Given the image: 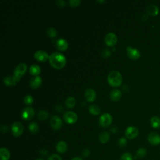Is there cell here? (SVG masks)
<instances>
[{
	"instance_id": "obj_19",
	"label": "cell",
	"mask_w": 160,
	"mask_h": 160,
	"mask_svg": "<svg viewBox=\"0 0 160 160\" xmlns=\"http://www.w3.org/2000/svg\"><path fill=\"white\" fill-rule=\"evenodd\" d=\"M147 13L149 15L155 16L159 13V9L155 4H150L147 7Z\"/></svg>"
},
{
	"instance_id": "obj_37",
	"label": "cell",
	"mask_w": 160,
	"mask_h": 160,
	"mask_svg": "<svg viewBox=\"0 0 160 160\" xmlns=\"http://www.w3.org/2000/svg\"><path fill=\"white\" fill-rule=\"evenodd\" d=\"M90 155L91 151L89 149H87V148H85V149L82 151V155L85 158H88Z\"/></svg>"
},
{
	"instance_id": "obj_6",
	"label": "cell",
	"mask_w": 160,
	"mask_h": 160,
	"mask_svg": "<svg viewBox=\"0 0 160 160\" xmlns=\"http://www.w3.org/2000/svg\"><path fill=\"white\" fill-rule=\"evenodd\" d=\"M124 134H125V136L127 138L133 140L138 136L139 131L138 129L134 126H129L125 130Z\"/></svg>"
},
{
	"instance_id": "obj_14",
	"label": "cell",
	"mask_w": 160,
	"mask_h": 160,
	"mask_svg": "<svg viewBox=\"0 0 160 160\" xmlns=\"http://www.w3.org/2000/svg\"><path fill=\"white\" fill-rule=\"evenodd\" d=\"M55 45L56 48L60 51L66 50L68 47V44L67 43V41L63 38H60L57 39L55 43Z\"/></svg>"
},
{
	"instance_id": "obj_33",
	"label": "cell",
	"mask_w": 160,
	"mask_h": 160,
	"mask_svg": "<svg viewBox=\"0 0 160 160\" xmlns=\"http://www.w3.org/2000/svg\"><path fill=\"white\" fill-rule=\"evenodd\" d=\"M24 103L26 105H30L33 103V98L31 95H26L24 98Z\"/></svg>"
},
{
	"instance_id": "obj_4",
	"label": "cell",
	"mask_w": 160,
	"mask_h": 160,
	"mask_svg": "<svg viewBox=\"0 0 160 160\" xmlns=\"http://www.w3.org/2000/svg\"><path fill=\"white\" fill-rule=\"evenodd\" d=\"M112 122V117L109 113H104L99 119V125L103 128H108Z\"/></svg>"
},
{
	"instance_id": "obj_17",
	"label": "cell",
	"mask_w": 160,
	"mask_h": 160,
	"mask_svg": "<svg viewBox=\"0 0 160 160\" xmlns=\"http://www.w3.org/2000/svg\"><path fill=\"white\" fill-rule=\"evenodd\" d=\"M56 148V150L58 152L63 154L66 152L68 150V145L65 141H60L57 143Z\"/></svg>"
},
{
	"instance_id": "obj_2",
	"label": "cell",
	"mask_w": 160,
	"mask_h": 160,
	"mask_svg": "<svg viewBox=\"0 0 160 160\" xmlns=\"http://www.w3.org/2000/svg\"><path fill=\"white\" fill-rule=\"evenodd\" d=\"M122 80L121 74L117 71H112L108 76V81L112 86H119L121 84Z\"/></svg>"
},
{
	"instance_id": "obj_7",
	"label": "cell",
	"mask_w": 160,
	"mask_h": 160,
	"mask_svg": "<svg viewBox=\"0 0 160 160\" xmlns=\"http://www.w3.org/2000/svg\"><path fill=\"white\" fill-rule=\"evenodd\" d=\"M118 38L114 33H108L104 37V42L109 46H113L116 45Z\"/></svg>"
},
{
	"instance_id": "obj_41",
	"label": "cell",
	"mask_w": 160,
	"mask_h": 160,
	"mask_svg": "<svg viewBox=\"0 0 160 160\" xmlns=\"http://www.w3.org/2000/svg\"><path fill=\"white\" fill-rule=\"evenodd\" d=\"M118 128L116 127H115V126H113V128H111V132L113 133H116L118 132Z\"/></svg>"
},
{
	"instance_id": "obj_21",
	"label": "cell",
	"mask_w": 160,
	"mask_h": 160,
	"mask_svg": "<svg viewBox=\"0 0 160 160\" xmlns=\"http://www.w3.org/2000/svg\"><path fill=\"white\" fill-rule=\"evenodd\" d=\"M110 134L108 132H103L99 135V140L101 143L104 144L110 140Z\"/></svg>"
},
{
	"instance_id": "obj_38",
	"label": "cell",
	"mask_w": 160,
	"mask_h": 160,
	"mask_svg": "<svg viewBox=\"0 0 160 160\" xmlns=\"http://www.w3.org/2000/svg\"><path fill=\"white\" fill-rule=\"evenodd\" d=\"M65 4H66V3H65V1H63V0H58V1H56V4L60 7H64Z\"/></svg>"
},
{
	"instance_id": "obj_15",
	"label": "cell",
	"mask_w": 160,
	"mask_h": 160,
	"mask_svg": "<svg viewBox=\"0 0 160 160\" xmlns=\"http://www.w3.org/2000/svg\"><path fill=\"white\" fill-rule=\"evenodd\" d=\"M85 97L89 102H93L96 98V92L92 88H88L85 92Z\"/></svg>"
},
{
	"instance_id": "obj_40",
	"label": "cell",
	"mask_w": 160,
	"mask_h": 160,
	"mask_svg": "<svg viewBox=\"0 0 160 160\" xmlns=\"http://www.w3.org/2000/svg\"><path fill=\"white\" fill-rule=\"evenodd\" d=\"M1 130L3 133H7L8 130V128L7 125H3L1 127Z\"/></svg>"
},
{
	"instance_id": "obj_42",
	"label": "cell",
	"mask_w": 160,
	"mask_h": 160,
	"mask_svg": "<svg viewBox=\"0 0 160 160\" xmlns=\"http://www.w3.org/2000/svg\"><path fill=\"white\" fill-rule=\"evenodd\" d=\"M72 160H83V159L79 156H76V157H74Z\"/></svg>"
},
{
	"instance_id": "obj_45",
	"label": "cell",
	"mask_w": 160,
	"mask_h": 160,
	"mask_svg": "<svg viewBox=\"0 0 160 160\" xmlns=\"http://www.w3.org/2000/svg\"><path fill=\"white\" fill-rule=\"evenodd\" d=\"M36 160H44V159H42V158H38V159H36Z\"/></svg>"
},
{
	"instance_id": "obj_10",
	"label": "cell",
	"mask_w": 160,
	"mask_h": 160,
	"mask_svg": "<svg viewBox=\"0 0 160 160\" xmlns=\"http://www.w3.org/2000/svg\"><path fill=\"white\" fill-rule=\"evenodd\" d=\"M126 51L128 57L133 60H138L141 56L140 52L138 51V50L133 48L132 46H128L126 48Z\"/></svg>"
},
{
	"instance_id": "obj_35",
	"label": "cell",
	"mask_w": 160,
	"mask_h": 160,
	"mask_svg": "<svg viewBox=\"0 0 160 160\" xmlns=\"http://www.w3.org/2000/svg\"><path fill=\"white\" fill-rule=\"evenodd\" d=\"M102 55L103 58H108L111 55V51L109 49L105 48L102 52Z\"/></svg>"
},
{
	"instance_id": "obj_43",
	"label": "cell",
	"mask_w": 160,
	"mask_h": 160,
	"mask_svg": "<svg viewBox=\"0 0 160 160\" xmlns=\"http://www.w3.org/2000/svg\"><path fill=\"white\" fill-rule=\"evenodd\" d=\"M98 2H99V3H104V2H105V1H99V0H98Z\"/></svg>"
},
{
	"instance_id": "obj_26",
	"label": "cell",
	"mask_w": 160,
	"mask_h": 160,
	"mask_svg": "<svg viewBox=\"0 0 160 160\" xmlns=\"http://www.w3.org/2000/svg\"><path fill=\"white\" fill-rule=\"evenodd\" d=\"M28 128H29V132H30L32 133H33V134H34V133H37L38 132L39 125H38V124L37 122L33 121V122H31L30 124H29Z\"/></svg>"
},
{
	"instance_id": "obj_13",
	"label": "cell",
	"mask_w": 160,
	"mask_h": 160,
	"mask_svg": "<svg viewBox=\"0 0 160 160\" xmlns=\"http://www.w3.org/2000/svg\"><path fill=\"white\" fill-rule=\"evenodd\" d=\"M50 125L55 130L60 129L62 126V121L61 118L57 116H53L50 120Z\"/></svg>"
},
{
	"instance_id": "obj_29",
	"label": "cell",
	"mask_w": 160,
	"mask_h": 160,
	"mask_svg": "<svg viewBox=\"0 0 160 160\" xmlns=\"http://www.w3.org/2000/svg\"><path fill=\"white\" fill-rule=\"evenodd\" d=\"M38 117L41 120H45L49 117L48 113L45 110H41L38 112Z\"/></svg>"
},
{
	"instance_id": "obj_18",
	"label": "cell",
	"mask_w": 160,
	"mask_h": 160,
	"mask_svg": "<svg viewBox=\"0 0 160 160\" xmlns=\"http://www.w3.org/2000/svg\"><path fill=\"white\" fill-rule=\"evenodd\" d=\"M11 156L9 151L6 148L0 149V160H9Z\"/></svg>"
},
{
	"instance_id": "obj_23",
	"label": "cell",
	"mask_w": 160,
	"mask_h": 160,
	"mask_svg": "<svg viewBox=\"0 0 160 160\" xmlns=\"http://www.w3.org/2000/svg\"><path fill=\"white\" fill-rule=\"evenodd\" d=\"M147 155V150L144 148H140L136 153V156L134 159L143 158Z\"/></svg>"
},
{
	"instance_id": "obj_32",
	"label": "cell",
	"mask_w": 160,
	"mask_h": 160,
	"mask_svg": "<svg viewBox=\"0 0 160 160\" xmlns=\"http://www.w3.org/2000/svg\"><path fill=\"white\" fill-rule=\"evenodd\" d=\"M118 145L120 148L125 147L127 145V140L124 137L120 138L118 141Z\"/></svg>"
},
{
	"instance_id": "obj_12",
	"label": "cell",
	"mask_w": 160,
	"mask_h": 160,
	"mask_svg": "<svg viewBox=\"0 0 160 160\" xmlns=\"http://www.w3.org/2000/svg\"><path fill=\"white\" fill-rule=\"evenodd\" d=\"M34 57L37 60L41 62H43V61H46L48 59H49L50 56L48 53L45 52V51L38 50L34 53Z\"/></svg>"
},
{
	"instance_id": "obj_9",
	"label": "cell",
	"mask_w": 160,
	"mask_h": 160,
	"mask_svg": "<svg viewBox=\"0 0 160 160\" xmlns=\"http://www.w3.org/2000/svg\"><path fill=\"white\" fill-rule=\"evenodd\" d=\"M34 115V110L33 108L30 106H28V107L25 108L23 110L21 113V116L23 119L25 120H29L32 119Z\"/></svg>"
},
{
	"instance_id": "obj_27",
	"label": "cell",
	"mask_w": 160,
	"mask_h": 160,
	"mask_svg": "<svg viewBox=\"0 0 160 160\" xmlns=\"http://www.w3.org/2000/svg\"><path fill=\"white\" fill-rule=\"evenodd\" d=\"M3 82H4V83L8 86H13L16 84V83L15 81L13 76H9L5 77V78L3 79Z\"/></svg>"
},
{
	"instance_id": "obj_39",
	"label": "cell",
	"mask_w": 160,
	"mask_h": 160,
	"mask_svg": "<svg viewBox=\"0 0 160 160\" xmlns=\"http://www.w3.org/2000/svg\"><path fill=\"white\" fill-rule=\"evenodd\" d=\"M39 153H40V154H41V155H42V156H47V155H48V151H47L46 149H42V150H41L40 151H39Z\"/></svg>"
},
{
	"instance_id": "obj_11",
	"label": "cell",
	"mask_w": 160,
	"mask_h": 160,
	"mask_svg": "<svg viewBox=\"0 0 160 160\" xmlns=\"http://www.w3.org/2000/svg\"><path fill=\"white\" fill-rule=\"evenodd\" d=\"M148 141L151 145L157 146L160 144V136L155 132H151L148 136Z\"/></svg>"
},
{
	"instance_id": "obj_22",
	"label": "cell",
	"mask_w": 160,
	"mask_h": 160,
	"mask_svg": "<svg viewBox=\"0 0 160 160\" xmlns=\"http://www.w3.org/2000/svg\"><path fill=\"white\" fill-rule=\"evenodd\" d=\"M41 72V68L37 64H32L29 68V73L34 76H38Z\"/></svg>"
},
{
	"instance_id": "obj_8",
	"label": "cell",
	"mask_w": 160,
	"mask_h": 160,
	"mask_svg": "<svg viewBox=\"0 0 160 160\" xmlns=\"http://www.w3.org/2000/svg\"><path fill=\"white\" fill-rule=\"evenodd\" d=\"M64 120L68 124L75 123L78 119V116L75 112L73 111H66L63 116Z\"/></svg>"
},
{
	"instance_id": "obj_5",
	"label": "cell",
	"mask_w": 160,
	"mask_h": 160,
	"mask_svg": "<svg viewBox=\"0 0 160 160\" xmlns=\"http://www.w3.org/2000/svg\"><path fill=\"white\" fill-rule=\"evenodd\" d=\"M23 129H24V128H23L22 123L19 121L15 122L11 125V132L15 137H18L21 136L23 132Z\"/></svg>"
},
{
	"instance_id": "obj_1",
	"label": "cell",
	"mask_w": 160,
	"mask_h": 160,
	"mask_svg": "<svg viewBox=\"0 0 160 160\" xmlns=\"http://www.w3.org/2000/svg\"><path fill=\"white\" fill-rule=\"evenodd\" d=\"M49 61L51 66L56 69H61L66 64V58L60 53L54 52L49 57Z\"/></svg>"
},
{
	"instance_id": "obj_30",
	"label": "cell",
	"mask_w": 160,
	"mask_h": 160,
	"mask_svg": "<svg viewBox=\"0 0 160 160\" xmlns=\"http://www.w3.org/2000/svg\"><path fill=\"white\" fill-rule=\"evenodd\" d=\"M46 33H47V34L48 35V37H50V38H55L57 35V31L56 30V29L52 27L48 28V29H47Z\"/></svg>"
},
{
	"instance_id": "obj_36",
	"label": "cell",
	"mask_w": 160,
	"mask_h": 160,
	"mask_svg": "<svg viewBox=\"0 0 160 160\" xmlns=\"http://www.w3.org/2000/svg\"><path fill=\"white\" fill-rule=\"evenodd\" d=\"M48 160H62V159L59 155H57V154H53V155H51L48 158Z\"/></svg>"
},
{
	"instance_id": "obj_16",
	"label": "cell",
	"mask_w": 160,
	"mask_h": 160,
	"mask_svg": "<svg viewBox=\"0 0 160 160\" xmlns=\"http://www.w3.org/2000/svg\"><path fill=\"white\" fill-rule=\"evenodd\" d=\"M42 82V80L39 76H36L32 78L29 81V86H30L32 88L36 89L38 88Z\"/></svg>"
},
{
	"instance_id": "obj_44",
	"label": "cell",
	"mask_w": 160,
	"mask_h": 160,
	"mask_svg": "<svg viewBox=\"0 0 160 160\" xmlns=\"http://www.w3.org/2000/svg\"><path fill=\"white\" fill-rule=\"evenodd\" d=\"M112 50H113V51H115L116 50V48H115V47H113V49Z\"/></svg>"
},
{
	"instance_id": "obj_28",
	"label": "cell",
	"mask_w": 160,
	"mask_h": 160,
	"mask_svg": "<svg viewBox=\"0 0 160 160\" xmlns=\"http://www.w3.org/2000/svg\"><path fill=\"white\" fill-rule=\"evenodd\" d=\"M76 104V99L74 97L69 96L68 97L66 101H65V104L69 108H72L74 107Z\"/></svg>"
},
{
	"instance_id": "obj_20",
	"label": "cell",
	"mask_w": 160,
	"mask_h": 160,
	"mask_svg": "<svg viewBox=\"0 0 160 160\" xmlns=\"http://www.w3.org/2000/svg\"><path fill=\"white\" fill-rule=\"evenodd\" d=\"M110 96L111 100L114 101V102H116V101H118L121 98V92L120 90L115 89V90H113L111 91L110 94Z\"/></svg>"
},
{
	"instance_id": "obj_24",
	"label": "cell",
	"mask_w": 160,
	"mask_h": 160,
	"mask_svg": "<svg viewBox=\"0 0 160 160\" xmlns=\"http://www.w3.org/2000/svg\"><path fill=\"white\" fill-rule=\"evenodd\" d=\"M151 125L153 128H160V118L158 116H154L151 118Z\"/></svg>"
},
{
	"instance_id": "obj_25",
	"label": "cell",
	"mask_w": 160,
	"mask_h": 160,
	"mask_svg": "<svg viewBox=\"0 0 160 160\" xmlns=\"http://www.w3.org/2000/svg\"><path fill=\"white\" fill-rule=\"evenodd\" d=\"M89 111L93 115H98L100 113V108L96 104H91L88 108Z\"/></svg>"
},
{
	"instance_id": "obj_31",
	"label": "cell",
	"mask_w": 160,
	"mask_h": 160,
	"mask_svg": "<svg viewBox=\"0 0 160 160\" xmlns=\"http://www.w3.org/2000/svg\"><path fill=\"white\" fill-rule=\"evenodd\" d=\"M120 160H134V158L131 153L126 152L123 154Z\"/></svg>"
},
{
	"instance_id": "obj_3",
	"label": "cell",
	"mask_w": 160,
	"mask_h": 160,
	"mask_svg": "<svg viewBox=\"0 0 160 160\" xmlns=\"http://www.w3.org/2000/svg\"><path fill=\"white\" fill-rule=\"evenodd\" d=\"M27 66L24 63H20L17 65V66L15 69L13 78L16 83L18 81L21 77L24 75L25 72H26Z\"/></svg>"
},
{
	"instance_id": "obj_34",
	"label": "cell",
	"mask_w": 160,
	"mask_h": 160,
	"mask_svg": "<svg viewBox=\"0 0 160 160\" xmlns=\"http://www.w3.org/2000/svg\"><path fill=\"white\" fill-rule=\"evenodd\" d=\"M81 3L80 0H69V4L72 7H78Z\"/></svg>"
}]
</instances>
